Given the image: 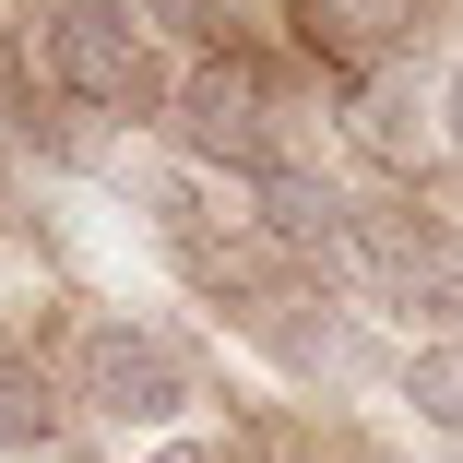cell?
<instances>
[{"instance_id": "cell-1", "label": "cell", "mask_w": 463, "mask_h": 463, "mask_svg": "<svg viewBox=\"0 0 463 463\" xmlns=\"http://www.w3.org/2000/svg\"><path fill=\"white\" fill-rule=\"evenodd\" d=\"M166 143H178V166H191V178H238V191H261L273 166H309L286 83H273L250 48H203V60H178Z\"/></svg>"}, {"instance_id": "cell-2", "label": "cell", "mask_w": 463, "mask_h": 463, "mask_svg": "<svg viewBox=\"0 0 463 463\" xmlns=\"http://www.w3.org/2000/svg\"><path fill=\"white\" fill-rule=\"evenodd\" d=\"M36 71H48V96H71L108 131H143L178 96V60L131 0H36Z\"/></svg>"}, {"instance_id": "cell-3", "label": "cell", "mask_w": 463, "mask_h": 463, "mask_svg": "<svg viewBox=\"0 0 463 463\" xmlns=\"http://www.w3.org/2000/svg\"><path fill=\"white\" fill-rule=\"evenodd\" d=\"M60 404H83L108 439H178V428H203V416H191V404H203L191 345L155 333V321H131V309H96V321L71 333V381H60Z\"/></svg>"}, {"instance_id": "cell-4", "label": "cell", "mask_w": 463, "mask_h": 463, "mask_svg": "<svg viewBox=\"0 0 463 463\" xmlns=\"http://www.w3.org/2000/svg\"><path fill=\"white\" fill-rule=\"evenodd\" d=\"M356 286L381 298L392 321L463 333V226L428 203H368L356 214Z\"/></svg>"}, {"instance_id": "cell-5", "label": "cell", "mask_w": 463, "mask_h": 463, "mask_svg": "<svg viewBox=\"0 0 463 463\" xmlns=\"http://www.w3.org/2000/svg\"><path fill=\"white\" fill-rule=\"evenodd\" d=\"M416 13H428V0H286V36H298L309 71L368 83V71H392V60H404Z\"/></svg>"}, {"instance_id": "cell-6", "label": "cell", "mask_w": 463, "mask_h": 463, "mask_svg": "<svg viewBox=\"0 0 463 463\" xmlns=\"http://www.w3.org/2000/svg\"><path fill=\"white\" fill-rule=\"evenodd\" d=\"M392 404L428 428V439H463V333H416L392 356Z\"/></svg>"}, {"instance_id": "cell-7", "label": "cell", "mask_w": 463, "mask_h": 463, "mask_svg": "<svg viewBox=\"0 0 463 463\" xmlns=\"http://www.w3.org/2000/svg\"><path fill=\"white\" fill-rule=\"evenodd\" d=\"M60 381H48V368L24 356V345H0V463H13V451H60Z\"/></svg>"}, {"instance_id": "cell-8", "label": "cell", "mask_w": 463, "mask_h": 463, "mask_svg": "<svg viewBox=\"0 0 463 463\" xmlns=\"http://www.w3.org/2000/svg\"><path fill=\"white\" fill-rule=\"evenodd\" d=\"M356 143L381 155V166H416V155H428V119H416V96H404V71H368V83H356Z\"/></svg>"}, {"instance_id": "cell-9", "label": "cell", "mask_w": 463, "mask_h": 463, "mask_svg": "<svg viewBox=\"0 0 463 463\" xmlns=\"http://www.w3.org/2000/svg\"><path fill=\"white\" fill-rule=\"evenodd\" d=\"M131 13H143V24H155L166 48H191V60H203V48H226L238 0H131Z\"/></svg>"}, {"instance_id": "cell-10", "label": "cell", "mask_w": 463, "mask_h": 463, "mask_svg": "<svg viewBox=\"0 0 463 463\" xmlns=\"http://www.w3.org/2000/svg\"><path fill=\"white\" fill-rule=\"evenodd\" d=\"M143 463H250V439H226V428H178V439H143Z\"/></svg>"}, {"instance_id": "cell-11", "label": "cell", "mask_w": 463, "mask_h": 463, "mask_svg": "<svg viewBox=\"0 0 463 463\" xmlns=\"http://www.w3.org/2000/svg\"><path fill=\"white\" fill-rule=\"evenodd\" d=\"M428 119H439V143L463 155V48H451V71H439V96H428Z\"/></svg>"}]
</instances>
